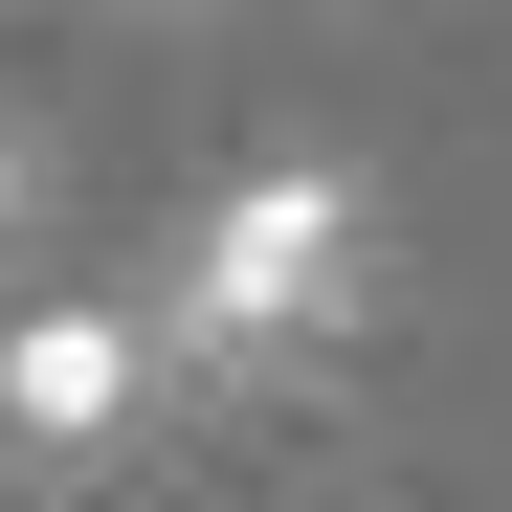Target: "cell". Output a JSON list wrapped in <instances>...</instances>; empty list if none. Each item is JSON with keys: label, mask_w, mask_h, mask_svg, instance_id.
<instances>
[{"label": "cell", "mask_w": 512, "mask_h": 512, "mask_svg": "<svg viewBox=\"0 0 512 512\" xmlns=\"http://www.w3.org/2000/svg\"><path fill=\"white\" fill-rule=\"evenodd\" d=\"M312 312H357V179H334V156H268V179L201 223V268H179V357H268Z\"/></svg>", "instance_id": "obj_1"}, {"label": "cell", "mask_w": 512, "mask_h": 512, "mask_svg": "<svg viewBox=\"0 0 512 512\" xmlns=\"http://www.w3.org/2000/svg\"><path fill=\"white\" fill-rule=\"evenodd\" d=\"M156 357L179 334H134V312H23L0 334V468H112V423L156 401Z\"/></svg>", "instance_id": "obj_2"}, {"label": "cell", "mask_w": 512, "mask_h": 512, "mask_svg": "<svg viewBox=\"0 0 512 512\" xmlns=\"http://www.w3.org/2000/svg\"><path fill=\"white\" fill-rule=\"evenodd\" d=\"M23 223H45V156H23V134H0V245H23Z\"/></svg>", "instance_id": "obj_3"}]
</instances>
